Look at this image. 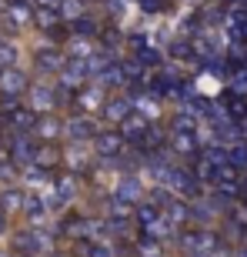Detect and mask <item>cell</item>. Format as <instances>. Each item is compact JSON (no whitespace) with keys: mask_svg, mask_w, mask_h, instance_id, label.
<instances>
[{"mask_svg":"<svg viewBox=\"0 0 247 257\" xmlns=\"http://www.w3.org/2000/svg\"><path fill=\"white\" fill-rule=\"evenodd\" d=\"M64 14H67V17L80 14V0H64Z\"/></svg>","mask_w":247,"mask_h":257,"instance_id":"cell-4","label":"cell"},{"mask_svg":"<svg viewBox=\"0 0 247 257\" xmlns=\"http://www.w3.org/2000/svg\"><path fill=\"white\" fill-rule=\"evenodd\" d=\"M37 4H40V7H50V10H54L57 4H64V0H37Z\"/></svg>","mask_w":247,"mask_h":257,"instance_id":"cell-6","label":"cell"},{"mask_svg":"<svg viewBox=\"0 0 247 257\" xmlns=\"http://www.w3.org/2000/svg\"><path fill=\"white\" fill-rule=\"evenodd\" d=\"M40 134H44V137H54V134H57V124H54V120H44V124H40Z\"/></svg>","mask_w":247,"mask_h":257,"instance_id":"cell-5","label":"cell"},{"mask_svg":"<svg viewBox=\"0 0 247 257\" xmlns=\"http://www.w3.org/2000/svg\"><path fill=\"white\" fill-rule=\"evenodd\" d=\"M24 84H27V77L20 74V70H4V74H0V90H4V94H20Z\"/></svg>","mask_w":247,"mask_h":257,"instance_id":"cell-1","label":"cell"},{"mask_svg":"<svg viewBox=\"0 0 247 257\" xmlns=\"http://www.w3.org/2000/svg\"><path fill=\"white\" fill-rule=\"evenodd\" d=\"M14 4H24V0H14Z\"/></svg>","mask_w":247,"mask_h":257,"instance_id":"cell-8","label":"cell"},{"mask_svg":"<svg viewBox=\"0 0 247 257\" xmlns=\"http://www.w3.org/2000/svg\"><path fill=\"white\" fill-rule=\"evenodd\" d=\"M0 10H4V0H0Z\"/></svg>","mask_w":247,"mask_h":257,"instance_id":"cell-7","label":"cell"},{"mask_svg":"<svg viewBox=\"0 0 247 257\" xmlns=\"http://www.w3.org/2000/svg\"><path fill=\"white\" fill-rule=\"evenodd\" d=\"M14 60H17V50L10 44H0V64H14Z\"/></svg>","mask_w":247,"mask_h":257,"instance_id":"cell-3","label":"cell"},{"mask_svg":"<svg viewBox=\"0 0 247 257\" xmlns=\"http://www.w3.org/2000/svg\"><path fill=\"white\" fill-rule=\"evenodd\" d=\"M7 20H10V24H27V20H30V7H27V4H10Z\"/></svg>","mask_w":247,"mask_h":257,"instance_id":"cell-2","label":"cell"}]
</instances>
